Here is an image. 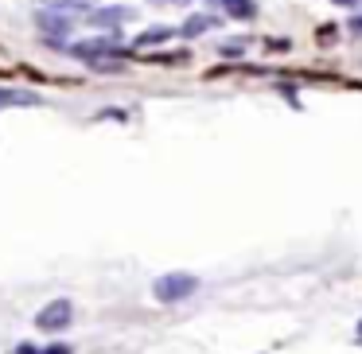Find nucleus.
I'll return each mask as SVG.
<instances>
[{"label": "nucleus", "mask_w": 362, "mask_h": 354, "mask_svg": "<svg viewBox=\"0 0 362 354\" xmlns=\"http://www.w3.org/2000/svg\"><path fill=\"white\" fill-rule=\"evenodd\" d=\"M199 292V276L191 273H164L152 281V296L160 300V304H183V300H191Z\"/></svg>", "instance_id": "f257e3e1"}, {"label": "nucleus", "mask_w": 362, "mask_h": 354, "mask_svg": "<svg viewBox=\"0 0 362 354\" xmlns=\"http://www.w3.org/2000/svg\"><path fill=\"white\" fill-rule=\"evenodd\" d=\"M59 47L71 59H82V63H98L105 55H125V47L113 35H94V40H82V43H59Z\"/></svg>", "instance_id": "f03ea898"}, {"label": "nucleus", "mask_w": 362, "mask_h": 354, "mask_svg": "<svg viewBox=\"0 0 362 354\" xmlns=\"http://www.w3.org/2000/svg\"><path fill=\"white\" fill-rule=\"evenodd\" d=\"M71 319H74V304H71L66 296L47 300V304L35 312V327L47 331V335H59V331H66V327H71Z\"/></svg>", "instance_id": "7ed1b4c3"}, {"label": "nucleus", "mask_w": 362, "mask_h": 354, "mask_svg": "<svg viewBox=\"0 0 362 354\" xmlns=\"http://www.w3.org/2000/svg\"><path fill=\"white\" fill-rule=\"evenodd\" d=\"M35 28H40V32L47 35L51 47H59V43H63L66 35H71L74 20L66 16V12H59V8H43V12H35Z\"/></svg>", "instance_id": "20e7f679"}, {"label": "nucleus", "mask_w": 362, "mask_h": 354, "mask_svg": "<svg viewBox=\"0 0 362 354\" xmlns=\"http://www.w3.org/2000/svg\"><path fill=\"white\" fill-rule=\"evenodd\" d=\"M133 16H136V12L125 8V4H113V8H90V12H86V20H90L94 28H102V32H117V28L129 24Z\"/></svg>", "instance_id": "39448f33"}, {"label": "nucleus", "mask_w": 362, "mask_h": 354, "mask_svg": "<svg viewBox=\"0 0 362 354\" xmlns=\"http://www.w3.org/2000/svg\"><path fill=\"white\" fill-rule=\"evenodd\" d=\"M8 105H40V94H28V90H4L0 86V110Z\"/></svg>", "instance_id": "423d86ee"}, {"label": "nucleus", "mask_w": 362, "mask_h": 354, "mask_svg": "<svg viewBox=\"0 0 362 354\" xmlns=\"http://www.w3.org/2000/svg\"><path fill=\"white\" fill-rule=\"evenodd\" d=\"M214 4H222L234 20H253L257 16V4H253V0H214Z\"/></svg>", "instance_id": "0eeeda50"}, {"label": "nucleus", "mask_w": 362, "mask_h": 354, "mask_svg": "<svg viewBox=\"0 0 362 354\" xmlns=\"http://www.w3.org/2000/svg\"><path fill=\"white\" fill-rule=\"evenodd\" d=\"M218 24L214 16H191L187 24L180 28V35H187V40H195V35H203V32H211V28Z\"/></svg>", "instance_id": "6e6552de"}, {"label": "nucleus", "mask_w": 362, "mask_h": 354, "mask_svg": "<svg viewBox=\"0 0 362 354\" xmlns=\"http://www.w3.org/2000/svg\"><path fill=\"white\" fill-rule=\"evenodd\" d=\"M172 28H148V32H141L136 35V47H156V43H164V40H172Z\"/></svg>", "instance_id": "1a4fd4ad"}, {"label": "nucleus", "mask_w": 362, "mask_h": 354, "mask_svg": "<svg viewBox=\"0 0 362 354\" xmlns=\"http://www.w3.org/2000/svg\"><path fill=\"white\" fill-rule=\"evenodd\" d=\"M16 354H74L66 343H51V346H32V343H20Z\"/></svg>", "instance_id": "9d476101"}, {"label": "nucleus", "mask_w": 362, "mask_h": 354, "mask_svg": "<svg viewBox=\"0 0 362 354\" xmlns=\"http://www.w3.org/2000/svg\"><path fill=\"white\" fill-rule=\"evenodd\" d=\"M222 55L226 59H238V55H245V43L238 40V43H226V47H222Z\"/></svg>", "instance_id": "9b49d317"}, {"label": "nucleus", "mask_w": 362, "mask_h": 354, "mask_svg": "<svg viewBox=\"0 0 362 354\" xmlns=\"http://www.w3.org/2000/svg\"><path fill=\"white\" fill-rule=\"evenodd\" d=\"M351 28H354V32H362V16H358V20H351Z\"/></svg>", "instance_id": "f8f14e48"}, {"label": "nucleus", "mask_w": 362, "mask_h": 354, "mask_svg": "<svg viewBox=\"0 0 362 354\" xmlns=\"http://www.w3.org/2000/svg\"><path fill=\"white\" fill-rule=\"evenodd\" d=\"M354 335H358V343H362V323H358V331H354Z\"/></svg>", "instance_id": "ddd939ff"}, {"label": "nucleus", "mask_w": 362, "mask_h": 354, "mask_svg": "<svg viewBox=\"0 0 362 354\" xmlns=\"http://www.w3.org/2000/svg\"><path fill=\"white\" fill-rule=\"evenodd\" d=\"M335 4H354V0H335Z\"/></svg>", "instance_id": "4468645a"}]
</instances>
